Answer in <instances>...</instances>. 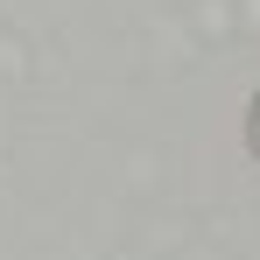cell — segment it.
<instances>
[{
  "label": "cell",
  "mask_w": 260,
  "mask_h": 260,
  "mask_svg": "<svg viewBox=\"0 0 260 260\" xmlns=\"http://www.w3.org/2000/svg\"><path fill=\"white\" fill-rule=\"evenodd\" d=\"M253 148H260V106H253Z\"/></svg>",
  "instance_id": "cell-1"
}]
</instances>
